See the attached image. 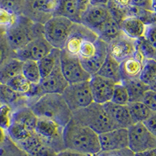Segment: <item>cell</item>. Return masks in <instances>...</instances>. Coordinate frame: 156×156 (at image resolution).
<instances>
[{
    "mask_svg": "<svg viewBox=\"0 0 156 156\" xmlns=\"http://www.w3.org/2000/svg\"><path fill=\"white\" fill-rule=\"evenodd\" d=\"M60 51L61 50L53 48L50 53L37 61L41 77L44 78L48 76L56 66L58 62H59Z\"/></svg>",
    "mask_w": 156,
    "mask_h": 156,
    "instance_id": "cell-29",
    "label": "cell"
},
{
    "mask_svg": "<svg viewBox=\"0 0 156 156\" xmlns=\"http://www.w3.org/2000/svg\"><path fill=\"white\" fill-rule=\"evenodd\" d=\"M108 0H91L90 5H106Z\"/></svg>",
    "mask_w": 156,
    "mask_h": 156,
    "instance_id": "cell-50",
    "label": "cell"
},
{
    "mask_svg": "<svg viewBox=\"0 0 156 156\" xmlns=\"http://www.w3.org/2000/svg\"><path fill=\"white\" fill-rule=\"evenodd\" d=\"M136 50L139 51L145 59L152 58L156 60V49L146 41L144 37L136 40Z\"/></svg>",
    "mask_w": 156,
    "mask_h": 156,
    "instance_id": "cell-39",
    "label": "cell"
},
{
    "mask_svg": "<svg viewBox=\"0 0 156 156\" xmlns=\"http://www.w3.org/2000/svg\"><path fill=\"white\" fill-rule=\"evenodd\" d=\"M111 17L106 5H90L80 16V23L97 31Z\"/></svg>",
    "mask_w": 156,
    "mask_h": 156,
    "instance_id": "cell-14",
    "label": "cell"
},
{
    "mask_svg": "<svg viewBox=\"0 0 156 156\" xmlns=\"http://www.w3.org/2000/svg\"><path fill=\"white\" fill-rule=\"evenodd\" d=\"M55 156H96V155H85V154H80V153L71 151V150L64 149V150H62V151L57 153Z\"/></svg>",
    "mask_w": 156,
    "mask_h": 156,
    "instance_id": "cell-46",
    "label": "cell"
},
{
    "mask_svg": "<svg viewBox=\"0 0 156 156\" xmlns=\"http://www.w3.org/2000/svg\"><path fill=\"white\" fill-rule=\"evenodd\" d=\"M122 83L124 84L127 90L128 95H129V103L141 101L144 93L148 89H150L149 86L144 82H142L139 78L123 80Z\"/></svg>",
    "mask_w": 156,
    "mask_h": 156,
    "instance_id": "cell-25",
    "label": "cell"
},
{
    "mask_svg": "<svg viewBox=\"0 0 156 156\" xmlns=\"http://www.w3.org/2000/svg\"><path fill=\"white\" fill-rule=\"evenodd\" d=\"M97 74L112 80L115 83L122 82L120 62L115 60L108 53Z\"/></svg>",
    "mask_w": 156,
    "mask_h": 156,
    "instance_id": "cell-24",
    "label": "cell"
},
{
    "mask_svg": "<svg viewBox=\"0 0 156 156\" xmlns=\"http://www.w3.org/2000/svg\"><path fill=\"white\" fill-rule=\"evenodd\" d=\"M72 119L93 129L98 134L116 129L105 111L104 105L92 102L88 106L72 112Z\"/></svg>",
    "mask_w": 156,
    "mask_h": 156,
    "instance_id": "cell-4",
    "label": "cell"
},
{
    "mask_svg": "<svg viewBox=\"0 0 156 156\" xmlns=\"http://www.w3.org/2000/svg\"><path fill=\"white\" fill-rule=\"evenodd\" d=\"M23 63L17 58H12L0 68V82L6 84L12 78L22 74Z\"/></svg>",
    "mask_w": 156,
    "mask_h": 156,
    "instance_id": "cell-28",
    "label": "cell"
},
{
    "mask_svg": "<svg viewBox=\"0 0 156 156\" xmlns=\"http://www.w3.org/2000/svg\"><path fill=\"white\" fill-rule=\"evenodd\" d=\"M6 84L9 85L12 89L16 90V92L24 94L25 96L29 94L32 87L34 85L31 83H30L23 76V74H20L15 76L14 78H12V80H9Z\"/></svg>",
    "mask_w": 156,
    "mask_h": 156,
    "instance_id": "cell-35",
    "label": "cell"
},
{
    "mask_svg": "<svg viewBox=\"0 0 156 156\" xmlns=\"http://www.w3.org/2000/svg\"><path fill=\"white\" fill-rule=\"evenodd\" d=\"M63 127L49 119L38 118L35 132L57 153L65 149L62 140Z\"/></svg>",
    "mask_w": 156,
    "mask_h": 156,
    "instance_id": "cell-9",
    "label": "cell"
},
{
    "mask_svg": "<svg viewBox=\"0 0 156 156\" xmlns=\"http://www.w3.org/2000/svg\"><path fill=\"white\" fill-rule=\"evenodd\" d=\"M101 151H119L127 148L129 146L128 129L125 128H116L105 133L98 134Z\"/></svg>",
    "mask_w": 156,
    "mask_h": 156,
    "instance_id": "cell-12",
    "label": "cell"
},
{
    "mask_svg": "<svg viewBox=\"0 0 156 156\" xmlns=\"http://www.w3.org/2000/svg\"><path fill=\"white\" fill-rule=\"evenodd\" d=\"M44 35L40 36L29 43L24 48L16 51V58L25 62L27 60L38 61L48 55L53 49Z\"/></svg>",
    "mask_w": 156,
    "mask_h": 156,
    "instance_id": "cell-13",
    "label": "cell"
},
{
    "mask_svg": "<svg viewBox=\"0 0 156 156\" xmlns=\"http://www.w3.org/2000/svg\"><path fill=\"white\" fill-rule=\"evenodd\" d=\"M156 78V60L152 58L145 59L143 62L139 79L147 85H150Z\"/></svg>",
    "mask_w": 156,
    "mask_h": 156,
    "instance_id": "cell-34",
    "label": "cell"
},
{
    "mask_svg": "<svg viewBox=\"0 0 156 156\" xmlns=\"http://www.w3.org/2000/svg\"><path fill=\"white\" fill-rule=\"evenodd\" d=\"M131 6L138 8V9H144L147 11L151 10V0H131Z\"/></svg>",
    "mask_w": 156,
    "mask_h": 156,
    "instance_id": "cell-44",
    "label": "cell"
},
{
    "mask_svg": "<svg viewBox=\"0 0 156 156\" xmlns=\"http://www.w3.org/2000/svg\"><path fill=\"white\" fill-rule=\"evenodd\" d=\"M143 61L134 55L126 58L120 63L122 80L126 79L139 78L143 66Z\"/></svg>",
    "mask_w": 156,
    "mask_h": 156,
    "instance_id": "cell-26",
    "label": "cell"
},
{
    "mask_svg": "<svg viewBox=\"0 0 156 156\" xmlns=\"http://www.w3.org/2000/svg\"><path fill=\"white\" fill-rule=\"evenodd\" d=\"M0 102L9 106L12 111L20 107L29 106L30 104V101L24 94L16 92L9 85L3 83L0 84Z\"/></svg>",
    "mask_w": 156,
    "mask_h": 156,
    "instance_id": "cell-19",
    "label": "cell"
},
{
    "mask_svg": "<svg viewBox=\"0 0 156 156\" xmlns=\"http://www.w3.org/2000/svg\"><path fill=\"white\" fill-rule=\"evenodd\" d=\"M44 35L43 24L33 21L27 16L19 15L16 23L6 30L5 37L15 51L27 46L29 43Z\"/></svg>",
    "mask_w": 156,
    "mask_h": 156,
    "instance_id": "cell-3",
    "label": "cell"
},
{
    "mask_svg": "<svg viewBox=\"0 0 156 156\" xmlns=\"http://www.w3.org/2000/svg\"><path fill=\"white\" fill-rule=\"evenodd\" d=\"M69 83L64 77L59 62L54 69L45 77L41 79L40 87L43 94H62Z\"/></svg>",
    "mask_w": 156,
    "mask_h": 156,
    "instance_id": "cell-17",
    "label": "cell"
},
{
    "mask_svg": "<svg viewBox=\"0 0 156 156\" xmlns=\"http://www.w3.org/2000/svg\"><path fill=\"white\" fill-rule=\"evenodd\" d=\"M1 105H2V104H1V102H0V107H1Z\"/></svg>",
    "mask_w": 156,
    "mask_h": 156,
    "instance_id": "cell-54",
    "label": "cell"
},
{
    "mask_svg": "<svg viewBox=\"0 0 156 156\" xmlns=\"http://www.w3.org/2000/svg\"><path fill=\"white\" fill-rule=\"evenodd\" d=\"M136 40L129 38L123 33L108 44V53L115 60L122 62L133 56L136 51Z\"/></svg>",
    "mask_w": 156,
    "mask_h": 156,
    "instance_id": "cell-16",
    "label": "cell"
},
{
    "mask_svg": "<svg viewBox=\"0 0 156 156\" xmlns=\"http://www.w3.org/2000/svg\"><path fill=\"white\" fill-rule=\"evenodd\" d=\"M0 156H29L9 136L0 144Z\"/></svg>",
    "mask_w": 156,
    "mask_h": 156,
    "instance_id": "cell-33",
    "label": "cell"
},
{
    "mask_svg": "<svg viewBox=\"0 0 156 156\" xmlns=\"http://www.w3.org/2000/svg\"><path fill=\"white\" fill-rule=\"evenodd\" d=\"M37 120H38L37 116L28 105L20 107L13 110L11 115V122L23 125L25 127L34 131H35Z\"/></svg>",
    "mask_w": 156,
    "mask_h": 156,
    "instance_id": "cell-23",
    "label": "cell"
},
{
    "mask_svg": "<svg viewBox=\"0 0 156 156\" xmlns=\"http://www.w3.org/2000/svg\"><path fill=\"white\" fill-rule=\"evenodd\" d=\"M8 136L7 130L0 126V144H1V143H2L5 138H6V136Z\"/></svg>",
    "mask_w": 156,
    "mask_h": 156,
    "instance_id": "cell-49",
    "label": "cell"
},
{
    "mask_svg": "<svg viewBox=\"0 0 156 156\" xmlns=\"http://www.w3.org/2000/svg\"><path fill=\"white\" fill-rule=\"evenodd\" d=\"M0 84H1V82H0Z\"/></svg>",
    "mask_w": 156,
    "mask_h": 156,
    "instance_id": "cell-55",
    "label": "cell"
},
{
    "mask_svg": "<svg viewBox=\"0 0 156 156\" xmlns=\"http://www.w3.org/2000/svg\"><path fill=\"white\" fill-rule=\"evenodd\" d=\"M122 34L120 24L111 16L97 31L98 38L106 44Z\"/></svg>",
    "mask_w": 156,
    "mask_h": 156,
    "instance_id": "cell-27",
    "label": "cell"
},
{
    "mask_svg": "<svg viewBox=\"0 0 156 156\" xmlns=\"http://www.w3.org/2000/svg\"><path fill=\"white\" fill-rule=\"evenodd\" d=\"M142 102L151 110V112H156V91L151 89L144 93V97L142 98Z\"/></svg>",
    "mask_w": 156,
    "mask_h": 156,
    "instance_id": "cell-42",
    "label": "cell"
},
{
    "mask_svg": "<svg viewBox=\"0 0 156 156\" xmlns=\"http://www.w3.org/2000/svg\"><path fill=\"white\" fill-rule=\"evenodd\" d=\"M73 24V22L63 16H51L43 24L44 37L54 48L63 50Z\"/></svg>",
    "mask_w": 156,
    "mask_h": 156,
    "instance_id": "cell-5",
    "label": "cell"
},
{
    "mask_svg": "<svg viewBox=\"0 0 156 156\" xmlns=\"http://www.w3.org/2000/svg\"><path fill=\"white\" fill-rule=\"evenodd\" d=\"M5 33H6V30L0 27V37L5 35Z\"/></svg>",
    "mask_w": 156,
    "mask_h": 156,
    "instance_id": "cell-53",
    "label": "cell"
},
{
    "mask_svg": "<svg viewBox=\"0 0 156 156\" xmlns=\"http://www.w3.org/2000/svg\"><path fill=\"white\" fill-rule=\"evenodd\" d=\"M127 129L129 135L128 148L134 154L156 148V137L143 122L133 123Z\"/></svg>",
    "mask_w": 156,
    "mask_h": 156,
    "instance_id": "cell-8",
    "label": "cell"
},
{
    "mask_svg": "<svg viewBox=\"0 0 156 156\" xmlns=\"http://www.w3.org/2000/svg\"><path fill=\"white\" fill-rule=\"evenodd\" d=\"M122 33L133 40H138L144 37L146 24L136 16H126L120 23Z\"/></svg>",
    "mask_w": 156,
    "mask_h": 156,
    "instance_id": "cell-22",
    "label": "cell"
},
{
    "mask_svg": "<svg viewBox=\"0 0 156 156\" xmlns=\"http://www.w3.org/2000/svg\"><path fill=\"white\" fill-rule=\"evenodd\" d=\"M115 83L107 78L95 74L89 80L90 91L94 102L104 105L112 99Z\"/></svg>",
    "mask_w": 156,
    "mask_h": 156,
    "instance_id": "cell-15",
    "label": "cell"
},
{
    "mask_svg": "<svg viewBox=\"0 0 156 156\" xmlns=\"http://www.w3.org/2000/svg\"><path fill=\"white\" fill-rule=\"evenodd\" d=\"M143 123L145 125L149 131L156 137V112H152L148 119Z\"/></svg>",
    "mask_w": 156,
    "mask_h": 156,
    "instance_id": "cell-45",
    "label": "cell"
},
{
    "mask_svg": "<svg viewBox=\"0 0 156 156\" xmlns=\"http://www.w3.org/2000/svg\"><path fill=\"white\" fill-rule=\"evenodd\" d=\"M151 10L156 14V0H151Z\"/></svg>",
    "mask_w": 156,
    "mask_h": 156,
    "instance_id": "cell-51",
    "label": "cell"
},
{
    "mask_svg": "<svg viewBox=\"0 0 156 156\" xmlns=\"http://www.w3.org/2000/svg\"><path fill=\"white\" fill-rule=\"evenodd\" d=\"M37 118L49 119L64 126L72 119L73 114L61 94H44L30 104Z\"/></svg>",
    "mask_w": 156,
    "mask_h": 156,
    "instance_id": "cell-2",
    "label": "cell"
},
{
    "mask_svg": "<svg viewBox=\"0 0 156 156\" xmlns=\"http://www.w3.org/2000/svg\"><path fill=\"white\" fill-rule=\"evenodd\" d=\"M149 87H150V89H151V90H154L156 91V78L153 80L152 83L149 85Z\"/></svg>",
    "mask_w": 156,
    "mask_h": 156,
    "instance_id": "cell-52",
    "label": "cell"
},
{
    "mask_svg": "<svg viewBox=\"0 0 156 156\" xmlns=\"http://www.w3.org/2000/svg\"><path fill=\"white\" fill-rule=\"evenodd\" d=\"M55 0H25L22 15L36 23L44 24L53 16Z\"/></svg>",
    "mask_w": 156,
    "mask_h": 156,
    "instance_id": "cell-10",
    "label": "cell"
},
{
    "mask_svg": "<svg viewBox=\"0 0 156 156\" xmlns=\"http://www.w3.org/2000/svg\"><path fill=\"white\" fill-rule=\"evenodd\" d=\"M134 156H156V148L150 149L141 152L135 153Z\"/></svg>",
    "mask_w": 156,
    "mask_h": 156,
    "instance_id": "cell-48",
    "label": "cell"
},
{
    "mask_svg": "<svg viewBox=\"0 0 156 156\" xmlns=\"http://www.w3.org/2000/svg\"><path fill=\"white\" fill-rule=\"evenodd\" d=\"M19 15L13 11L0 6V27L7 30L16 23Z\"/></svg>",
    "mask_w": 156,
    "mask_h": 156,
    "instance_id": "cell-38",
    "label": "cell"
},
{
    "mask_svg": "<svg viewBox=\"0 0 156 156\" xmlns=\"http://www.w3.org/2000/svg\"><path fill=\"white\" fill-rule=\"evenodd\" d=\"M6 130H7L8 136L17 144H21L22 142L28 138L32 133L35 132L34 130H31L23 126V125L14 122H11L9 128Z\"/></svg>",
    "mask_w": 156,
    "mask_h": 156,
    "instance_id": "cell-32",
    "label": "cell"
},
{
    "mask_svg": "<svg viewBox=\"0 0 156 156\" xmlns=\"http://www.w3.org/2000/svg\"><path fill=\"white\" fill-rule=\"evenodd\" d=\"M22 74L32 84H40L41 81V74L37 61L27 60L23 62Z\"/></svg>",
    "mask_w": 156,
    "mask_h": 156,
    "instance_id": "cell-31",
    "label": "cell"
},
{
    "mask_svg": "<svg viewBox=\"0 0 156 156\" xmlns=\"http://www.w3.org/2000/svg\"><path fill=\"white\" fill-rule=\"evenodd\" d=\"M107 55H108V44L99 39L98 48L95 54L89 58L80 60V62L87 73L90 76H93L97 74L98 72L99 71L100 68L105 62Z\"/></svg>",
    "mask_w": 156,
    "mask_h": 156,
    "instance_id": "cell-20",
    "label": "cell"
},
{
    "mask_svg": "<svg viewBox=\"0 0 156 156\" xmlns=\"http://www.w3.org/2000/svg\"><path fill=\"white\" fill-rule=\"evenodd\" d=\"M144 37L154 49H156V23L146 25Z\"/></svg>",
    "mask_w": 156,
    "mask_h": 156,
    "instance_id": "cell-43",
    "label": "cell"
},
{
    "mask_svg": "<svg viewBox=\"0 0 156 156\" xmlns=\"http://www.w3.org/2000/svg\"><path fill=\"white\" fill-rule=\"evenodd\" d=\"M103 105L115 128L128 129L133 124L127 105H116L111 101Z\"/></svg>",
    "mask_w": 156,
    "mask_h": 156,
    "instance_id": "cell-18",
    "label": "cell"
},
{
    "mask_svg": "<svg viewBox=\"0 0 156 156\" xmlns=\"http://www.w3.org/2000/svg\"><path fill=\"white\" fill-rule=\"evenodd\" d=\"M16 57V52L9 44L5 34L0 37V68L11 58Z\"/></svg>",
    "mask_w": 156,
    "mask_h": 156,
    "instance_id": "cell-36",
    "label": "cell"
},
{
    "mask_svg": "<svg viewBox=\"0 0 156 156\" xmlns=\"http://www.w3.org/2000/svg\"><path fill=\"white\" fill-rule=\"evenodd\" d=\"M62 95L72 112L94 102L89 81L69 83Z\"/></svg>",
    "mask_w": 156,
    "mask_h": 156,
    "instance_id": "cell-6",
    "label": "cell"
},
{
    "mask_svg": "<svg viewBox=\"0 0 156 156\" xmlns=\"http://www.w3.org/2000/svg\"><path fill=\"white\" fill-rule=\"evenodd\" d=\"M127 106L133 123L144 122L152 113L142 101L128 103Z\"/></svg>",
    "mask_w": 156,
    "mask_h": 156,
    "instance_id": "cell-30",
    "label": "cell"
},
{
    "mask_svg": "<svg viewBox=\"0 0 156 156\" xmlns=\"http://www.w3.org/2000/svg\"><path fill=\"white\" fill-rule=\"evenodd\" d=\"M25 0H0V6L13 11L17 15H21Z\"/></svg>",
    "mask_w": 156,
    "mask_h": 156,
    "instance_id": "cell-40",
    "label": "cell"
},
{
    "mask_svg": "<svg viewBox=\"0 0 156 156\" xmlns=\"http://www.w3.org/2000/svg\"><path fill=\"white\" fill-rule=\"evenodd\" d=\"M97 33L82 23H73L69 37L63 50L70 55H77L82 44L86 41H96Z\"/></svg>",
    "mask_w": 156,
    "mask_h": 156,
    "instance_id": "cell-11",
    "label": "cell"
},
{
    "mask_svg": "<svg viewBox=\"0 0 156 156\" xmlns=\"http://www.w3.org/2000/svg\"><path fill=\"white\" fill-rule=\"evenodd\" d=\"M12 110L9 106L2 105L0 107V126L7 129L11 123Z\"/></svg>",
    "mask_w": 156,
    "mask_h": 156,
    "instance_id": "cell-41",
    "label": "cell"
},
{
    "mask_svg": "<svg viewBox=\"0 0 156 156\" xmlns=\"http://www.w3.org/2000/svg\"><path fill=\"white\" fill-rule=\"evenodd\" d=\"M53 16H63L76 23H80V12L76 0H57Z\"/></svg>",
    "mask_w": 156,
    "mask_h": 156,
    "instance_id": "cell-21",
    "label": "cell"
},
{
    "mask_svg": "<svg viewBox=\"0 0 156 156\" xmlns=\"http://www.w3.org/2000/svg\"><path fill=\"white\" fill-rule=\"evenodd\" d=\"M55 1H57V0H55Z\"/></svg>",
    "mask_w": 156,
    "mask_h": 156,
    "instance_id": "cell-56",
    "label": "cell"
},
{
    "mask_svg": "<svg viewBox=\"0 0 156 156\" xmlns=\"http://www.w3.org/2000/svg\"><path fill=\"white\" fill-rule=\"evenodd\" d=\"M62 140L65 149L85 155H97L101 152L98 134L73 119L63 127Z\"/></svg>",
    "mask_w": 156,
    "mask_h": 156,
    "instance_id": "cell-1",
    "label": "cell"
},
{
    "mask_svg": "<svg viewBox=\"0 0 156 156\" xmlns=\"http://www.w3.org/2000/svg\"><path fill=\"white\" fill-rule=\"evenodd\" d=\"M111 102L115 103L116 105H128V103H129V95H128L127 90H126L124 84L122 83V82L117 83L115 84Z\"/></svg>",
    "mask_w": 156,
    "mask_h": 156,
    "instance_id": "cell-37",
    "label": "cell"
},
{
    "mask_svg": "<svg viewBox=\"0 0 156 156\" xmlns=\"http://www.w3.org/2000/svg\"><path fill=\"white\" fill-rule=\"evenodd\" d=\"M76 1H77L78 6H79V9H80L81 13L88 7L91 2V0H76Z\"/></svg>",
    "mask_w": 156,
    "mask_h": 156,
    "instance_id": "cell-47",
    "label": "cell"
},
{
    "mask_svg": "<svg viewBox=\"0 0 156 156\" xmlns=\"http://www.w3.org/2000/svg\"><path fill=\"white\" fill-rule=\"evenodd\" d=\"M61 71L69 83L89 81L91 77L84 69L77 55H70L65 50H61L59 56Z\"/></svg>",
    "mask_w": 156,
    "mask_h": 156,
    "instance_id": "cell-7",
    "label": "cell"
}]
</instances>
